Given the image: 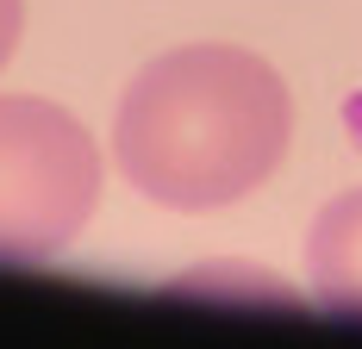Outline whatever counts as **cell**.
Returning a JSON list of instances; mask_svg holds the SVG:
<instances>
[{
	"label": "cell",
	"mask_w": 362,
	"mask_h": 349,
	"mask_svg": "<svg viewBox=\"0 0 362 349\" xmlns=\"http://www.w3.org/2000/svg\"><path fill=\"white\" fill-rule=\"evenodd\" d=\"M293 143V94L275 63L238 44H181L132 75L112 156L169 212H218L256 194Z\"/></svg>",
	"instance_id": "6da1fadb"
},
{
	"label": "cell",
	"mask_w": 362,
	"mask_h": 349,
	"mask_svg": "<svg viewBox=\"0 0 362 349\" xmlns=\"http://www.w3.org/2000/svg\"><path fill=\"white\" fill-rule=\"evenodd\" d=\"M100 206V150L57 100L0 94V262H50Z\"/></svg>",
	"instance_id": "7a4b0ae2"
},
{
	"label": "cell",
	"mask_w": 362,
	"mask_h": 349,
	"mask_svg": "<svg viewBox=\"0 0 362 349\" xmlns=\"http://www.w3.org/2000/svg\"><path fill=\"white\" fill-rule=\"evenodd\" d=\"M306 275H313V300L337 318H362V187L331 200L313 218L306 237Z\"/></svg>",
	"instance_id": "3957f363"
},
{
	"label": "cell",
	"mask_w": 362,
	"mask_h": 349,
	"mask_svg": "<svg viewBox=\"0 0 362 349\" xmlns=\"http://www.w3.org/2000/svg\"><path fill=\"white\" fill-rule=\"evenodd\" d=\"M19 32H25V0H0V69L13 63V50H19Z\"/></svg>",
	"instance_id": "277c9868"
}]
</instances>
